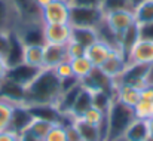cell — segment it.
I'll use <instances>...</instances> for the list:
<instances>
[{
  "label": "cell",
  "instance_id": "cell-16",
  "mask_svg": "<svg viewBox=\"0 0 153 141\" xmlns=\"http://www.w3.org/2000/svg\"><path fill=\"white\" fill-rule=\"evenodd\" d=\"M100 39V31L98 28L94 27H73L71 25V40L86 47L92 45Z\"/></svg>",
  "mask_w": 153,
  "mask_h": 141
},
{
  "label": "cell",
  "instance_id": "cell-21",
  "mask_svg": "<svg viewBox=\"0 0 153 141\" xmlns=\"http://www.w3.org/2000/svg\"><path fill=\"white\" fill-rule=\"evenodd\" d=\"M132 10H134L135 22L138 25L153 22V0H143Z\"/></svg>",
  "mask_w": 153,
  "mask_h": 141
},
{
  "label": "cell",
  "instance_id": "cell-6",
  "mask_svg": "<svg viewBox=\"0 0 153 141\" xmlns=\"http://www.w3.org/2000/svg\"><path fill=\"white\" fill-rule=\"evenodd\" d=\"M153 65H144V64H126V68L120 74V77L116 80V83H125L137 88H143L147 85L152 79Z\"/></svg>",
  "mask_w": 153,
  "mask_h": 141
},
{
  "label": "cell",
  "instance_id": "cell-4",
  "mask_svg": "<svg viewBox=\"0 0 153 141\" xmlns=\"http://www.w3.org/2000/svg\"><path fill=\"white\" fill-rule=\"evenodd\" d=\"M104 24V9L95 6H77L71 4L70 25L73 27H94L100 28Z\"/></svg>",
  "mask_w": 153,
  "mask_h": 141
},
{
  "label": "cell",
  "instance_id": "cell-18",
  "mask_svg": "<svg viewBox=\"0 0 153 141\" xmlns=\"http://www.w3.org/2000/svg\"><path fill=\"white\" fill-rule=\"evenodd\" d=\"M105 113H107V110H104L101 107L92 104L79 117L82 120H85L86 123H89L92 126H97V128H101L102 131H104V128H105Z\"/></svg>",
  "mask_w": 153,
  "mask_h": 141
},
{
  "label": "cell",
  "instance_id": "cell-28",
  "mask_svg": "<svg viewBox=\"0 0 153 141\" xmlns=\"http://www.w3.org/2000/svg\"><path fill=\"white\" fill-rule=\"evenodd\" d=\"M104 0H71L70 4H77V6H95V7H102Z\"/></svg>",
  "mask_w": 153,
  "mask_h": 141
},
{
  "label": "cell",
  "instance_id": "cell-29",
  "mask_svg": "<svg viewBox=\"0 0 153 141\" xmlns=\"http://www.w3.org/2000/svg\"><path fill=\"white\" fill-rule=\"evenodd\" d=\"M33 1V4L37 7V9H42V7H45L46 4H49L52 0H31Z\"/></svg>",
  "mask_w": 153,
  "mask_h": 141
},
{
  "label": "cell",
  "instance_id": "cell-5",
  "mask_svg": "<svg viewBox=\"0 0 153 141\" xmlns=\"http://www.w3.org/2000/svg\"><path fill=\"white\" fill-rule=\"evenodd\" d=\"M71 4L65 0H52L49 4L39 9L42 24H70Z\"/></svg>",
  "mask_w": 153,
  "mask_h": 141
},
{
  "label": "cell",
  "instance_id": "cell-8",
  "mask_svg": "<svg viewBox=\"0 0 153 141\" xmlns=\"http://www.w3.org/2000/svg\"><path fill=\"white\" fill-rule=\"evenodd\" d=\"M126 56L125 53L119 49L114 47L113 52L108 55V58L102 62L101 65L98 67L101 70V73L104 76H107L111 80H117L120 77V74L123 73V70L126 68Z\"/></svg>",
  "mask_w": 153,
  "mask_h": 141
},
{
  "label": "cell",
  "instance_id": "cell-27",
  "mask_svg": "<svg viewBox=\"0 0 153 141\" xmlns=\"http://www.w3.org/2000/svg\"><path fill=\"white\" fill-rule=\"evenodd\" d=\"M138 33H140V39H146V40L153 42V22L138 25Z\"/></svg>",
  "mask_w": 153,
  "mask_h": 141
},
{
  "label": "cell",
  "instance_id": "cell-7",
  "mask_svg": "<svg viewBox=\"0 0 153 141\" xmlns=\"http://www.w3.org/2000/svg\"><path fill=\"white\" fill-rule=\"evenodd\" d=\"M43 43L65 46L71 40L70 24H42Z\"/></svg>",
  "mask_w": 153,
  "mask_h": 141
},
{
  "label": "cell",
  "instance_id": "cell-22",
  "mask_svg": "<svg viewBox=\"0 0 153 141\" xmlns=\"http://www.w3.org/2000/svg\"><path fill=\"white\" fill-rule=\"evenodd\" d=\"M43 141H68V138H67V125H64L59 120L53 122V125L48 131V134L45 135Z\"/></svg>",
  "mask_w": 153,
  "mask_h": 141
},
{
  "label": "cell",
  "instance_id": "cell-15",
  "mask_svg": "<svg viewBox=\"0 0 153 141\" xmlns=\"http://www.w3.org/2000/svg\"><path fill=\"white\" fill-rule=\"evenodd\" d=\"M140 92H141V89L137 88V86H131V85H125V83H116L114 98L119 102L134 108L135 104L140 99Z\"/></svg>",
  "mask_w": 153,
  "mask_h": 141
},
{
  "label": "cell",
  "instance_id": "cell-25",
  "mask_svg": "<svg viewBox=\"0 0 153 141\" xmlns=\"http://www.w3.org/2000/svg\"><path fill=\"white\" fill-rule=\"evenodd\" d=\"M0 141H22V135L19 131L13 128H7L0 131Z\"/></svg>",
  "mask_w": 153,
  "mask_h": 141
},
{
  "label": "cell",
  "instance_id": "cell-2",
  "mask_svg": "<svg viewBox=\"0 0 153 141\" xmlns=\"http://www.w3.org/2000/svg\"><path fill=\"white\" fill-rule=\"evenodd\" d=\"M135 119L134 108L119 102L116 98L107 107L105 113V128H104V141H119L125 129Z\"/></svg>",
  "mask_w": 153,
  "mask_h": 141
},
{
  "label": "cell",
  "instance_id": "cell-24",
  "mask_svg": "<svg viewBox=\"0 0 153 141\" xmlns=\"http://www.w3.org/2000/svg\"><path fill=\"white\" fill-rule=\"evenodd\" d=\"M65 49H67V56L68 59L70 58H76V56H80V55H85V47L73 40H70L67 45H65Z\"/></svg>",
  "mask_w": 153,
  "mask_h": 141
},
{
  "label": "cell",
  "instance_id": "cell-19",
  "mask_svg": "<svg viewBox=\"0 0 153 141\" xmlns=\"http://www.w3.org/2000/svg\"><path fill=\"white\" fill-rule=\"evenodd\" d=\"M70 64H71V70H73L74 79L79 80V82L86 79L94 70V65L91 64V61L85 55H80V56H76V58H70Z\"/></svg>",
  "mask_w": 153,
  "mask_h": 141
},
{
  "label": "cell",
  "instance_id": "cell-9",
  "mask_svg": "<svg viewBox=\"0 0 153 141\" xmlns=\"http://www.w3.org/2000/svg\"><path fill=\"white\" fill-rule=\"evenodd\" d=\"M126 62L129 64H144L153 65V42L146 39H138L129 52L126 53Z\"/></svg>",
  "mask_w": 153,
  "mask_h": 141
},
{
  "label": "cell",
  "instance_id": "cell-17",
  "mask_svg": "<svg viewBox=\"0 0 153 141\" xmlns=\"http://www.w3.org/2000/svg\"><path fill=\"white\" fill-rule=\"evenodd\" d=\"M147 137H149L147 122L143 119H134L129 123V126L125 129L119 141H144Z\"/></svg>",
  "mask_w": 153,
  "mask_h": 141
},
{
  "label": "cell",
  "instance_id": "cell-3",
  "mask_svg": "<svg viewBox=\"0 0 153 141\" xmlns=\"http://www.w3.org/2000/svg\"><path fill=\"white\" fill-rule=\"evenodd\" d=\"M134 24L135 16L131 7H116L104 12V27L116 40Z\"/></svg>",
  "mask_w": 153,
  "mask_h": 141
},
{
  "label": "cell",
  "instance_id": "cell-1",
  "mask_svg": "<svg viewBox=\"0 0 153 141\" xmlns=\"http://www.w3.org/2000/svg\"><path fill=\"white\" fill-rule=\"evenodd\" d=\"M62 92V82L55 76L53 70H39L34 77L24 85L22 101L31 105H49L55 108V104Z\"/></svg>",
  "mask_w": 153,
  "mask_h": 141
},
{
  "label": "cell",
  "instance_id": "cell-31",
  "mask_svg": "<svg viewBox=\"0 0 153 141\" xmlns=\"http://www.w3.org/2000/svg\"><path fill=\"white\" fill-rule=\"evenodd\" d=\"M141 1H143V0H128V6H129L131 9H134V7H135L138 3H141Z\"/></svg>",
  "mask_w": 153,
  "mask_h": 141
},
{
  "label": "cell",
  "instance_id": "cell-11",
  "mask_svg": "<svg viewBox=\"0 0 153 141\" xmlns=\"http://www.w3.org/2000/svg\"><path fill=\"white\" fill-rule=\"evenodd\" d=\"M134 116L135 119L147 120L153 116V80L141 88L140 99L134 107Z\"/></svg>",
  "mask_w": 153,
  "mask_h": 141
},
{
  "label": "cell",
  "instance_id": "cell-20",
  "mask_svg": "<svg viewBox=\"0 0 153 141\" xmlns=\"http://www.w3.org/2000/svg\"><path fill=\"white\" fill-rule=\"evenodd\" d=\"M16 107H18L16 102L0 96V131L10 128Z\"/></svg>",
  "mask_w": 153,
  "mask_h": 141
},
{
  "label": "cell",
  "instance_id": "cell-26",
  "mask_svg": "<svg viewBox=\"0 0 153 141\" xmlns=\"http://www.w3.org/2000/svg\"><path fill=\"white\" fill-rule=\"evenodd\" d=\"M9 68H10V64H9L7 58H6L4 55H1V53H0V85L7 79Z\"/></svg>",
  "mask_w": 153,
  "mask_h": 141
},
{
  "label": "cell",
  "instance_id": "cell-23",
  "mask_svg": "<svg viewBox=\"0 0 153 141\" xmlns=\"http://www.w3.org/2000/svg\"><path fill=\"white\" fill-rule=\"evenodd\" d=\"M55 76L61 80V82H68V80H74V74L71 70V64L70 59H64L62 62H59L55 68H53Z\"/></svg>",
  "mask_w": 153,
  "mask_h": 141
},
{
  "label": "cell",
  "instance_id": "cell-30",
  "mask_svg": "<svg viewBox=\"0 0 153 141\" xmlns=\"http://www.w3.org/2000/svg\"><path fill=\"white\" fill-rule=\"evenodd\" d=\"M146 122H147V131H149V135L153 137V116L150 117V119H147Z\"/></svg>",
  "mask_w": 153,
  "mask_h": 141
},
{
  "label": "cell",
  "instance_id": "cell-32",
  "mask_svg": "<svg viewBox=\"0 0 153 141\" xmlns=\"http://www.w3.org/2000/svg\"><path fill=\"white\" fill-rule=\"evenodd\" d=\"M144 141H153V137H150V135H149V137H147Z\"/></svg>",
  "mask_w": 153,
  "mask_h": 141
},
{
  "label": "cell",
  "instance_id": "cell-12",
  "mask_svg": "<svg viewBox=\"0 0 153 141\" xmlns=\"http://www.w3.org/2000/svg\"><path fill=\"white\" fill-rule=\"evenodd\" d=\"M21 62L30 68H43V43H22Z\"/></svg>",
  "mask_w": 153,
  "mask_h": 141
},
{
  "label": "cell",
  "instance_id": "cell-14",
  "mask_svg": "<svg viewBox=\"0 0 153 141\" xmlns=\"http://www.w3.org/2000/svg\"><path fill=\"white\" fill-rule=\"evenodd\" d=\"M64 59H68L65 46L43 43V68L45 70H53Z\"/></svg>",
  "mask_w": 153,
  "mask_h": 141
},
{
  "label": "cell",
  "instance_id": "cell-33",
  "mask_svg": "<svg viewBox=\"0 0 153 141\" xmlns=\"http://www.w3.org/2000/svg\"><path fill=\"white\" fill-rule=\"evenodd\" d=\"M65 1H68V3H71V0H65Z\"/></svg>",
  "mask_w": 153,
  "mask_h": 141
},
{
  "label": "cell",
  "instance_id": "cell-10",
  "mask_svg": "<svg viewBox=\"0 0 153 141\" xmlns=\"http://www.w3.org/2000/svg\"><path fill=\"white\" fill-rule=\"evenodd\" d=\"M114 47L117 46L111 45L110 42H107L104 39H98L97 42H94L92 45H89L85 49V56L91 61L94 68H98L102 62L108 58V55L113 52Z\"/></svg>",
  "mask_w": 153,
  "mask_h": 141
},
{
  "label": "cell",
  "instance_id": "cell-13",
  "mask_svg": "<svg viewBox=\"0 0 153 141\" xmlns=\"http://www.w3.org/2000/svg\"><path fill=\"white\" fill-rule=\"evenodd\" d=\"M70 123L76 129L80 141H104V131L101 128L92 126L80 117H73Z\"/></svg>",
  "mask_w": 153,
  "mask_h": 141
}]
</instances>
